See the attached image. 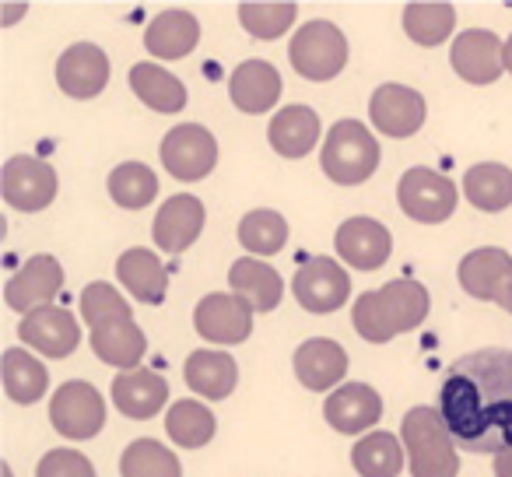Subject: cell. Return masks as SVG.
Masks as SVG:
<instances>
[{
  "label": "cell",
  "mask_w": 512,
  "mask_h": 477,
  "mask_svg": "<svg viewBox=\"0 0 512 477\" xmlns=\"http://www.w3.org/2000/svg\"><path fill=\"white\" fill-rule=\"evenodd\" d=\"M439 411L453 442L467 453L512 449V351L481 348L449 365Z\"/></svg>",
  "instance_id": "obj_1"
},
{
  "label": "cell",
  "mask_w": 512,
  "mask_h": 477,
  "mask_svg": "<svg viewBox=\"0 0 512 477\" xmlns=\"http://www.w3.org/2000/svg\"><path fill=\"white\" fill-rule=\"evenodd\" d=\"M428 288H421L418 281H390L383 288H372L355 302V330L358 337H365L369 344H386L393 337L407 334V330L421 327L428 316Z\"/></svg>",
  "instance_id": "obj_2"
},
{
  "label": "cell",
  "mask_w": 512,
  "mask_h": 477,
  "mask_svg": "<svg viewBox=\"0 0 512 477\" xmlns=\"http://www.w3.org/2000/svg\"><path fill=\"white\" fill-rule=\"evenodd\" d=\"M404 449L411 460V477H456L460 474V456L453 449V435L446 418L435 407H411L400 425Z\"/></svg>",
  "instance_id": "obj_3"
},
{
  "label": "cell",
  "mask_w": 512,
  "mask_h": 477,
  "mask_svg": "<svg viewBox=\"0 0 512 477\" xmlns=\"http://www.w3.org/2000/svg\"><path fill=\"white\" fill-rule=\"evenodd\" d=\"M320 165L334 183L358 186L379 169V141L362 120H337L323 141Z\"/></svg>",
  "instance_id": "obj_4"
},
{
  "label": "cell",
  "mask_w": 512,
  "mask_h": 477,
  "mask_svg": "<svg viewBox=\"0 0 512 477\" xmlns=\"http://www.w3.org/2000/svg\"><path fill=\"white\" fill-rule=\"evenodd\" d=\"M288 60L292 67L309 81H330L344 71L348 64V39L337 29L334 22H306L299 32L292 36V46H288Z\"/></svg>",
  "instance_id": "obj_5"
},
{
  "label": "cell",
  "mask_w": 512,
  "mask_h": 477,
  "mask_svg": "<svg viewBox=\"0 0 512 477\" xmlns=\"http://www.w3.org/2000/svg\"><path fill=\"white\" fill-rule=\"evenodd\" d=\"M162 165L169 176L183 179V183H197V179L211 176L218 165V141L207 127L200 123H179L162 137Z\"/></svg>",
  "instance_id": "obj_6"
},
{
  "label": "cell",
  "mask_w": 512,
  "mask_h": 477,
  "mask_svg": "<svg viewBox=\"0 0 512 477\" xmlns=\"http://www.w3.org/2000/svg\"><path fill=\"white\" fill-rule=\"evenodd\" d=\"M50 421L67 439H95L102 432V425H106V400L92 383L71 379V383L57 386V393H53Z\"/></svg>",
  "instance_id": "obj_7"
},
{
  "label": "cell",
  "mask_w": 512,
  "mask_h": 477,
  "mask_svg": "<svg viewBox=\"0 0 512 477\" xmlns=\"http://www.w3.org/2000/svg\"><path fill=\"white\" fill-rule=\"evenodd\" d=\"M0 190H4V200H8L15 211L36 214L57 200L60 179L43 158L15 155L0 169Z\"/></svg>",
  "instance_id": "obj_8"
},
{
  "label": "cell",
  "mask_w": 512,
  "mask_h": 477,
  "mask_svg": "<svg viewBox=\"0 0 512 477\" xmlns=\"http://www.w3.org/2000/svg\"><path fill=\"white\" fill-rule=\"evenodd\" d=\"M397 200L404 207L407 218L425 221V225H439L456 211V186L453 179L439 176L435 169H407L400 176Z\"/></svg>",
  "instance_id": "obj_9"
},
{
  "label": "cell",
  "mask_w": 512,
  "mask_h": 477,
  "mask_svg": "<svg viewBox=\"0 0 512 477\" xmlns=\"http://www.w3.org/2000/svg\"><path fill=\"white\" fill-rule=\"evenodd\" d=\"M292 292L299 299V306L306 313H334L348 302L351 295V278L337 260L330 257H313L295 271L292 278Z\"/></svg>",
  "instance_id": "obj_10"
},
{
  "label": "cell",
  "mask_w": 512,
  "mask_h": 477,
  "mask_svg": "<svg viewBox=\"0 0 512 477\" xmlns=\"http://www.w3.org/2000/svg\"><path fill=\"white\" fill-rule=\"evenodd\" d=\"M60 285H64V267H60L57 257L50 253H39L29 264L18 267V274L8 281L4 288V302H8L15 313H36V309H46L53 299H57Z\"/></svg>",
  "instance_id": "obj_11"
},
{
  "label": "cell",
  "mask_w": 512,
  "mask_h": 477,
  "mask_svg": "<svg viewBox=\"0 0 512 477\" xmlns=\"http://www.w3.org/2000/svg\"><path fill=\"white\" fill-rule=\"evenodd\" d=\"M193 327L211 344H242L253 334V313L232 292L204 295L193 309Z\"/></svg>",
  "instance_id": "obj_12"
},
{
  "label": "cell",
  "mask_w": 512,
  "mask_h": 477,
  "mask_svg": "<svg viewBox=\"0 0 512 477\" xmlns=\"http://www.w3.org/2000/svg\"><path fill=\"white\" fill-rule=\"evenodd\" d=\"M372 127L386 137H411L425 127V95L407 85H379L369 102Z\"/></svg>",
  "instance_id": "obj_13"
},
{
  "label": "cell",
  "mask_w": 512,
  "mask_h": 477,
  "mask_svg": "<svg viewBox=\"0 0 512 477\" xmlns=\"http://www.w3.org/2000/svg\"><path fill=\"white\" fill-rule=\"evenodd\" d=\"M453 71L470 85H491L505 71V43L488 29H467L453 39Z\"/></svg>",
  "instance_id": "obj_14"
},
{
  "label": "cell",
  "mask_w": 512,
  "mask_h": 477,
  "mask_svg": "<svg viewBox=\"0 0 512 477\" xmlns=\"http://www.w3.org/2000/svg\"><path fill=\"white\" fill-rule=\"evenodd\" d=\"M337 257L358 271H379L390 260L393 235L376 218H348L334 235Z\"/></svg>",
  "instance_id": "obj_15"
},
{
  "label": "cell",
  "mask_w": 512,
  "mask_h": 477,
  "mask_svg": "<svg viewBox=\"0 0 512 477\" xmlns=\"http://www.w3.org/2000/svg\"><path fill=\"white\" fill-rule=\"evenodd\" d=\"M204 218H207L204 204H200L197 197H190V193L169 197L162 207H158L155 228H151L158 250H165L169 257L190 250V246L200 239V232H204Z\"/></svg>",
  "instance_id": "obj_16"
},
{
  "label": "cell",
  "mask_w": 512,
  "mask_h": 477,
  "mask_svg": "<svg viewBox=\"0 0 512 477\" xmlns=\"http://www.w3.org/2000/svg\"><path fill=\"white\" fill-rule=\"evenodd\" d=\"M18 337H22L29 348H36L46 358H67L74 355V348L81 344V327L71 313L57 306L36 309V313L22 316L18 323Z\"/></svg>",
  "instance_id": "obj_17"
},
{
  "label": "cell",
  "mask_w": 512,
  "mask_h": 477,
  "mask_svg": "<svg viewBox=\"0 0 512 477\" xmlns=\"http://www.w3.org/2000/svg\"><path fill=\"white\" fill-rule=\"evenodd\" d=\"M323 418L341 435H358L383 418V400L369 383H344L323 400Z\"/></svg>",
  "instance_id": "obj_18"
},
{
  "label": "cell",
  "mask_w": 512,
  "mask_h": 477,
  "mask_svg": "<svg viewBox=\"0 0 512 477\" xmlns=\"http://www.w3.org/2000/svg\"><path fill=\"white\" fill-rule=\"evenodd\" d=\"M57 85L71 99H95L109 85V57L95 43H74L57 60Z\"/></svg>",
  "instance_id": "obj_19"
},
{
  "label": "cell",
  "mask_w": 512,
  "mask_h": 477,
  "mask_svg": "<svg viewBox=\"0 0 512 477\" xmlns=\"http://www.w3.org/2000/svg\"><path fill=\"white\" fill-rule=\"evenodd\" d=\"M228 99L235 109L249 116L271 113L281 99V74L267 60H246L232 71L228 78Z\"/></svg>",
  "instance_id": "obj_20"
},
{
  "label": "cell",
  "mask_w": 512,
  "mask_h": 477,
  "mask_svg": "<svg viewBox=\"0 0 512 477\" xmlns=\"http://www.w3.org/2000/svg\"><path fill=\"white\" fill-rule=\"evenodd\" d=\"M228 288H232L235 299H242L249 306V313H271L281 306V295H285V281L264 260H235L232 271H228Z\"/></svg>",
  "instance_id": "obj_21"
},
{
  "label": "cell",
  "mask_w": 512,
  "mask_h": 477,
  "mask_svg": "<svg viewBox=\"0 0 512 477\" xmlns=\"http://www.w3.org/2000/svg\"><path fill=\"white\" fill-rule=\"evenodd\" d=\"M344 372H348V351L337 341H330V337H313V341H306L295 351V376H299V383L306 390H334L344 379Z\"/></svg>",
  "instance_id": "obj_22"
},
{
  "label": "cell",
  "mask_w": 512,
  "mask_h": 477,
  "mask_svg": "<svg viewBox=\"0 0 512 477\" xmlns=\"http://www.w3.org/2000/svg\"><path fill=\"white\" fill-rule=\"evenodd\" d=\"M512 278V257L498 246H481L460 260V285L477 302H498Z\"/></svg>",
  "instance_id": "obj_23"
},
{
  "label": "cell",
  "mask_w": 512,
  "mask_h": 477,
  "mask_svg": "<svg viewBox=\"0 0 512 477\" xmlns=\"http://www.w3.org/2000/svg\"><path fill=\"white\" fill-rule=\"evenodd\" d=\"M113 404L120 414L127 418H155L165 404H169V383L165 376L148 369H134V372H120L113 379Z\"/></svg>",
  "instance_id": "obj_24"
},
{
  "label": "cell",
  "mask_w": 512,
  "mask_h": 477,
  "mask_svg": "<svg viewBox=\"0 0 512 477\" xmlns=\"http://www.w3.org/2000/svg\"><path fill=\"white\" fill-rule=\"evenodd\" d=\"M116 278L144 306H162L169 295V271L155 253L141 250V246H134L116 260Z\"/></svg>",
  "instance_id": "obj_25"
},
{
  "label": "cell",
  "mask_w": 512,
  "mask_h": 477,
  "mask_svg": "<svg viewBox=\"0 0 512 477\" xmlns=\"http://www.w3.org/2000/svg\"><path fill=\"white\" fill-rule=\"evenodd\" d=\"M200 43V22L190 11H162L144 29V46L158 60H183Z\"/></svg>",
  "instance_id": "obj_26"
},
{
  "label": "cell",
  "mask_w": 512,
  "mask_h": 477,
  "mask_svg": "<svg viewBox=\"0 0 512 477\" xmlns=\"http://www.w3.org/2000/svg\"><path fill=\"white\" fill-rule=\"evenodd\" d=\"M186 386H190L197 397L204 400H225L228 393L235 390L239 383V365L228 351H211V348H200L186 358Z\"/></svg>",
  "instance_id": "obj_27"
},
{
  "label": "cell",
  "mask_w": 512,
  "mask_h": 477,
  "mask_svg": "<svg viewBox=\"0 0 512 477\" xmlns=\"http://www.w3.org/2000/svg\"><path fill=\"white\" fill-rule=\"evenodd\" d=\"M267 141L281 158H302L320 141V116L309 106H285L267 127Z\"/></svg>",
  "instance_id": "obj_28"
},
{
  "label": "cell",
  "mask_w": 512,
  "mask_h": 477,
  "mask_svg": "<svg viewBox=\"0 0 512 477\" xmlns=\"http://www.w3.org/2000/svg\"><path fill=\"white\" fill-rule=\"evenodd\" d=\"M92 351L106 365L134 372L137 362L144 358V351H148V337H144V330L134 323V316H127V320H113V323H106V327L92 330Z\"/></svg>",
  "instance_id": "obj_29"
},
{
  "label": "cell",
  "mask_w": 512,
  "mask_h": 477,
  "mask_svg": "<svg viewBox=\"0 0 512 477\" xmlns=\"http://www.w3.org/2000/svg\"><path fill=\"white\" fill-rule=\"evenodd\" d=\"M130 88L134 95L155 113H179L186 106V88L176 74H169L158 64H134L130 67Z\"/></svg>",
  "instance_id": "obj_30"
},
{
  "label": "cell",
  "mask_w": 512,
  "mask_h": 477,
  "mask_svg": "<svg viewBox=\"0 0 512 477\" xmlns=\"http://www.w3.org/2000/svg\"><path fill=\"white\" fill-rule=\"evenodd\" d=\"M463 193L477 211H505L512 204V169L498 162H481L463 176Z\"/></svg>",
  "instance_id": "obj_31"
},
{
  "label": "cell",
  "mask_w": 512,
  "mask_h": 477,
  "mask_svg": "<svg viewBox=\"0 0 512 477\" xmlns=\"http://www.w3.org/2000/svg\"><path fill=\"white\" fill-rule=\"evenodd\" d=\"M0 372H4V390H8V397L15 400V404H36V400H43L46 386H50L46 365L22 348L4 351Z\"/></svg>",
  "instance_id": "obj_32"
},
{
  "label": "cell",
  "mask_w": 512,
  "mask_h": 477,
  "mask_svg": "<svg viewBox=\"0 0 512 477\" xmlns=\"http://www.w3.org/2000/svg\"><path fill=\"white\" fill-rule=\"evenodd\" d=\"M404 460L400 439L390 432H369L351 449V463L362 477H397L404 470Z\"/></svg>",
  "instance_id": "obj_33"
},
{
  "label": "cell",
  "mask_w": 512,
  "mask_h": 477,
  "mask_svg": "<svg viewBox=\"0 0 512 477\" xmlns=\"http://www.w3.org/2000/svg\"><path fill=\"white\" fill-rule=\"evenodd\" d=\"M165 432H169V439L176 442V446L200 449L214 439L218 421H214V414L207 411L200 400H176V404L169 407V418H165Z\"/></svg>",
  "instance_id": "obj_34"
},
{
  "label": "cell",
  "mask_w": 512,
  "mask_h": 477,
  "mask_svg": "<svg viewBox=\"0 0 512 477\" xmlns=\"http://www.w3.org/2000/svg\"><path fill=\"white\" fill-rule=\"evenodd\" d=\"M239 243L246 246L249 257H274L288 243V221L271 207L249 211L239 221Z\"/></svg>",
  "instance_id": "obj_35"
},
{
  "label": "cell",
  "mask_w": 512,
  "mask_h": 477,
  "mask_svg": "<svg viewBox=\"0 0 512 477\" xmlns=\"http://www.w3.org/2000/svg\"><path fill=\"white\" fill-rule=\"evenodd\" d=\"M109 197L127 211H144L158 197V176L141 162H123L109 176Z\"/></svg>",
  "instance_id": "obj_36"
},
{
  "label": "cell",
  "mask_w": 512,
  "mask_h": 477,
  "mask_svg": "<svg viewBox=\"0 0 512 477\" xmlns=\"http://www.w3.org/2000/svg\"><path fill=\"white\" fill-rule=\"evenodd\" d=\"M123 477H183L179 460L158 439H137L120 456Z\"/></svg>",
  "instance_id": "obj_37"
},
{
  "label": "cell",
  "mask_w": 512,
  "mask_h": 477,
  "mask_svg": "<svg viewBox=\"0 0 512 477\" xmlns=\"http://www.w3.org/2000/svg\"><path fill=\"white\" fill-rule=\"evenodd\" d=\"M456 11L453 4H407L404 8V32L418 46H439L453 36Z\"/></svg>",
  "instance_id": "obj_38"
},
{
  "label": "cell",
  "mask_w": 512,
  "mask_h": 477,
  "mask_svg": "<svg viewBox=\"0 0 512 477\" xmlns=\"http://www.w3.org/2000/svg\"><path fill=\"white\" fill-rule=\"evenodd\" d=\"M295 15H299L295 4H239V25L253 39H264V43L285 36L292 29Z\"/></svg>",
  "instance_id": "obj_39"
},
{
  "label": "cell",
  "mask_w": 512,
  "mask_h": 477,
  "mask_svg": "<svg viewBox=\"0 0 512 477\" xmlns=\"http://www.w3.org/2000/svg\"><path fill=\"white\" fill-rule=\"evenodd\" d=\"M81 316H85L88 327L99 330L113 320H127L130 306H127V299L109 285V281H92V285L81 292Z\"/></svg>",
  "instance_id": "obj_40"
},
{
  "label": "cell",
  "mask_w": 512,
  "mask_h": 477,
  "mask_svg": "<svg viewBox=\"0 0 512 477\" xmlns=\"http://www.w3.org/2000/svg\"><path fill=\"white\" fill-rule=\"evenodd\" d=\"M36 477H95V467L78 449H50L39 460Z\"/></svg>",
  "instance_id": "obj_41"
},
{
  "label": "cell",
  "mask_w": 512,
  "mask_h": 477,
  "mask_svg": "<svg viewBox=\"0 0 512 477\" xmlns=\"http://www.w3.org/2000/svg\"><path fill=\"white\" fill-rule=\"evenodd\" d=\"M495 477H512V449L495 456Z\"/></svg>",
  "instance_id": "obj_42"
},
{
  "label": "cell",
  "mask_w": 512,
  "mask_h": 477,
  "mask_svg": "<svg viewBox=\"0 0 512 477\" xmlns=\"http://www.w3.org/2000/svg\"><path fill=\"white\" fill-rule=\"evenodd\" d=\"M498 306H502V309H505V313H509V316H512V278H509V281H505V292H502V299H498Z\"/></svg>",
  "instance_id": "obj_43"
},
{
  "label": "cell",
  "mask_w": 512,
  "mask_h": 477,
  "mask_svg": "<svg viewBox=\"0 0 512 477\" xmlns=\"http://www.w3.org/2000/svg\"><path fill=\"white\" fill-rule=\"evenodd\" d=\"M22 15H25V4H8V15H4V25L18 22Z\"/></svg>",
  "instance_id": "obj_44"
},
{
  "label": "cell",
  "mask_w": 512,
  "mask_h": 477,
  "mask_svg": "<svg viewBox=\"0 0 512 477\" xmlns=\"http://www.w3.org/2000/svg\"><path fill=\"white\" fill-rule=\"evenodd\" d=\"M505 71L512 74V36H509V43H505Z\"/></svg>",
  "instance_id": "obj_45"
},
{
  "label": "cell",
  "mask_w": 512,
  "mask_h": 477,
  "mask_svg": "<svg viewBox=\"0 0 512 477\" xmlns=\"http://www.w3.org/2000/svg\"><path fill=\"white\" fill-rule=\"evenodd\" d=\"M4 477H11V467H8V463H4Z\"/></svg>",
  "instance_id": "obj_46"
}]
</instances>
